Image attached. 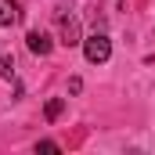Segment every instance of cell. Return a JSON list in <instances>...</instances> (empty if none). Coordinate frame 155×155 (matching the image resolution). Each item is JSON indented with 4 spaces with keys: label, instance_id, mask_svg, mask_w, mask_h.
I'll return each mask as SVG.
<instances>
[{
    "label": "cell",
    "instance_id": "cell-1",
    "mask_svg": "<svg viewBox=\"0 0 155 155\" xmlns=\"http://www.w3.org/2000/svg\"><path fill=\"white\" fill-rule=\"evenodd\" d=\"M83 54L90 65H105L112 58V40L105 33H90V36H83Z\"/></svg>",
    "mask_w": 155,
    "mask_h": 155
},
{
    "label": "cell",
    "instance_id": "cell-2",
    "mask_svg": "<svg viewBox=\"0 0 155 155\" xmlns=\"http://www.w3.org/2000/svg\"><path fill=\"white\" fill-rule=\"evenodd\" d=\"M22 22V7L18 0H0V29H11Z\"/></svg>",
    "mask_w": 155,
    "mask_h": 155
},
{
    "label": "cell",
    "instance_id": "cell-3",
    "mask_svg": "<svg viewBox=\"0 0 155 155\" xmlns=\"http://www.w3.org/2000/svg\"><path fill=\"white\" fill-rule=\"evenodd\" d=\"M25 43H29V51H33V54H40V58H43V54H51V47H54V43H51V36H47V33H40V29H29Z\"/></svg>",
    "mask_w": 155,
    "mask_h": 155
},
{
    "label": "cell",
    "instance_id": "cell-4",
    "mask_svg": "<svg viewBox=\"0 0 155 155\" xmlns=\"http://www.w3.org/2000/svg\"><path fill=\"white\" fill-rule=\"evenodd\" d=\"M61 43H69V47L83 43V36H79V22H76V18H61Z\"/></svg>",
    "mask_w": 155,
    "mask_h": 155
},
{
    "label": "cell",
    "instance_id": "cell-5",
    "mask_svg": "<svg viewBox=\"0 0 155 155\" xmlns=\"http://www.w3.org/2000/svg\"><path fill=\"white\" fill-rule=\"evenodd\" d=\"M61 108H65V101H61V97H51V101L43 105V119H47V123H54V119L61 116Z\"/></svg>",
    "mask_w": 155,
    "mask_h": 155
},
{
    "label": "cell",
    "instance_id": "cell-6",
    "mask_svg": "<svg viewBox=\"0 0 155 155\" xmlns=\"http://www.w3.org/2000/svg\"><path fill=\"white\" fill-rule=\"evenodd\" d=\"M0 76H4V79L15 76V58H11V54H4V58H0Z\"/></svg>",
    "mask_w": 155,
    "mask_h": 155
},
{
    "label": "cell",
    "instance_id": "cell-7",
    "mask_svg": "<svg viewBox=\"0 0 155 155\" xmlns=\"http://www.w3.org/2000/svg\"><path fill=\"white\" fill-rule=\"evenodd\" d=\"M36 152H61V144H58V141H40Z\"/></svg>",
    "mask_w": 155,
    "mask_h": 155
}]
</instances>
